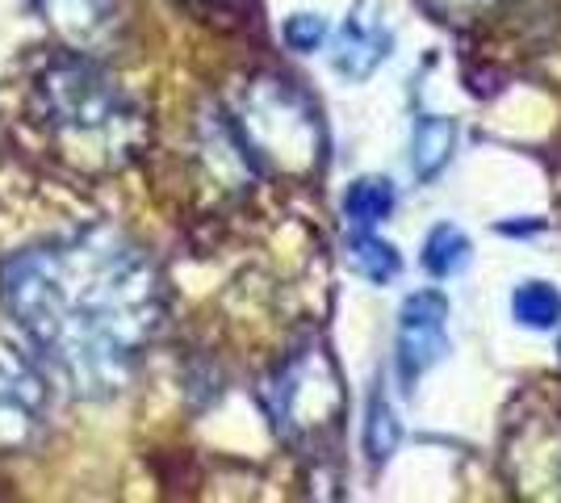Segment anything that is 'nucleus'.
Wrapping results in <instances>:
<instances>
[{
  "mask_svg": "<svg viewBox=\"0 0 561 503\" xmlns=\"http://www.w3.org/2000/svg\"><path fill=\"white\" fill-rule=\"evenodd\" d=\"M390 34H386V25L377 18V4H360V9H352V18L344 22L340 30V38H335V55H331V64H335V72L348 76V80H365V76L377 72V64L390 55Z\"/></svg>",
  "mask_w": 561,
  "mask_h": 503,
  "instance_id": "nucleus-8",
  "label": "nucleus"
},
{
  "mask_svg": "<svg viewBox=\"0 0 561 503\" xmlns=\"http://www.w3.org/2000/svg\"><path fill=\"white\" fill-rule=\"evenodd\" d=\"M260 176H310L323 160L319 110L285 76L248 80L227 110Z\"/></svg>",
  "mask_w": 561,
  "mask_h": 503,
  "instance_id": "nucleus-3",
  "label": "nucleus"
},
{
  "mask_svg": "<svg viewBox=\"0 0 561 503\" xmlns=\"http://www.w3.org/2000/svg\"><path fill=\"white\" fill-rule=\"evenodd\" d=\"M0 307L50 382L105 403L135 382L160 335L164 277L122 231L80 227L4 256Z\"/></svg>",
  "mask_w": 561,
  "mask_h": 503,
  "instance_id": "nucleus-1",
  "label": "nucleus"
},
{
  "mask_svg": "<svg viewBox=\"0 0 561 503\" xmlns=\"http://www.w3.org/2000/svg\"><path fill=\"white\" fill-rule=\"evenodd\" d=\"M512 315L515 323H524V328L549 332V328L561 323V294L549 282H524L512 294Z\"/></svg>",
  "mask_w": 561,
  "mask_h": 503,
  "instance_id": "nucleus-13",
  "label": "nucleus"
},
{
  "mask_svg": "<svg viewBox=\"0 0 561 503\" xmlns=\"http://www.w3.org/2000/svg\"><path fill=\"white\" fill-rule=\"evenodd\" d=\"M185 4H222V0H185Z\"/></svg>",
  "mask_w": 561,
  "mask_h": 503,
  "instance_id": "nucleus-17",
  "label": "nucleus"
},
{
  "mask_svg": "<svg viewBox=\"0 0 561 503\" xmlns=\"http://www.w3.org/2000/svg\"><path fill=\"white\" fill-rule=\"evenodd\" d=\"M344 256L348 264L374 286H390L398 273H402V256H398L394 243L377 240L369 227H356L348 240H344Z\"/></svg>",
  "mask_w": 561,
  "mask_h": 503,
  "instance_id": "nucleus-10",
  "label": "nucleus"
},
{
  "mask_svg": "<svg viewBox=\"0 0 561 503\" xmlns=\"http://www.w3.org/2000/svg\"><path fill=\"white\" fill-rule=\"evenodd\" d=\"M453 147H457V122L423 114L411 130V172L420 181H436L453 160Z\"/></svg>",
  "mask_w": 561,
  "mask_h": 503,
  "instance_id": "nucleus-9",
  "label": "nucleus"
},
{
  "mask_svg": "<svg viewBox=\"0 0 561 503\" xmlns=\"http://www.w3.org/2000/svg\"><path fill=\"white\" fill-rule=\"evenodd\" d=\"M30 9L71 50L101 55L117 38V0H30Z\"/></svg>",
  "mask_w": 561,
  "mask_h": 503,
  "instance_id": "nucleus-7",
  "label": "nucleus"
},
{
  "mask_svg": "<svg viewBox=\"0 0 561 503\" xmlns=\"http://www.w3.org/2000/svg\"><path fill=\"white\" fill-rule=\"evenodd\" d=\"M448 353V298L440 289H420L402 302L398 315V378L402 386L420 382L423 374Z\"/></svg>",
  "mask_w": 561,
  "mask_h": 503,
  "instance_id": "nucleus-6",
  "label": "nucleus"
},
{
  "mask_svg": "<svg viewBox=\"0 0 561 503\" xmlns=\"http://www.w3.org/2000/svg\"><path fill=\"white\" fill-rule=\"evenodd\" d=\"M473 256V243L461 227H453V222H440V227H432V236L423 240V268L436 277V282H448V277H457L461 268L469 264Z\"/></svg>",
  "mask_w": 561,
  "mask_h": 503,
  "instance_id": "nucleus-12",
  "label": "nucleus"
},
{
  "mask_svg": "<svg viewBox=\"0 0 561 503\" xmlns=\"http://www.w3.org/2000/svg\"><path fill=\"white\" fill-rule=\"evenodd\" d=\"M394 206L398 193L386 176H360L344 193V218H348L352 227H377V222H386V218L394 215Z\"/></svg>",
  "mask_w": 561,
  "mask_h": 503,
  "instance_id": "nucleus-11",
  "label": "nucleus"
},
{
  "mask_svg": "<svg viewBox=\"0 0 561 503\" xmlns=\"http://www.w3.org/2000/svg\"><path fill=\"white\" fill-rule=\"evenodd\" d=\"M268 408L285 441L294 445H323L340 432L344 420V386L328 348H302L277 369L268 386Z\"/></svg>",
  "mask_w": 561,
  "mask_h": 503,
  "instance_id": "nucleus-4",
  "label": "nucleus"
},
{
  "mask_svg": "<svg viewBox=\"0 0 561 503\" xmlns=\"http://www.w3.org/2000/svg\"><path fill=\"white\" fill-rule=\"evenodd\" d=\"M436 13H440V22H482V18H491L499 4H512V0H427Z\"/></svg>",
  "mask_w": 561,
  "mask_h": 503,
  "instance_id": "nucleus-16",
  "label": "nucleus"
},
{
  "mask_svg": "<svg viewBox=\"0 0 561 503\" xmlns=\"http://www.w3.org/2000/svg\"><path fill=\"white\" fill-rule=\"evenodd\" d=\"M50 424V374L0 340V454H25Z\"/></svg>",
  "mask_w": 561,
  "mask_h": 503,
  "instance_id": "nucleus-5",
  "label": "nucleus"
},
{
  "mask_svg": "<svg viewBox=\"0 0 561 503\" xmlns=\"http://www.w3.org/2000/svg\"><path fill=\"white\" fill-rule=\"evenodd\" d=\"M558 353H561V340H558Z\"/></svg>",
  "mask_w": 561,
  "mask_h": 503,
  "instance_id": "nucleus-18",
  "label": "nucleus"
},
{
  "mask_svg": "<svg viewBox=\"0 0 561 503\" xmlns=\"http://www.w3.org/2000/svg\"><path fill=\"white\" fill-rule=\"evenodd\" d=\"M34 139L76 176H114L147 151L142 101L89 50H50L25 84Z\"/></svg>",
  "mask_w": 561,
  "mask_h": 503,
  "instance_id": "nucleus-2",
  "label": "nucleus"
},
{
  "mask_svg": "<svg viewBox=\"0 0 561 503\" xmlns=\"http://www.w3.org/2000/svg\"><path fill=\"white\" fill-rule=\"evenodd\" d=\"M398 415L390 408V399L374 390V399H369V420H365V449H369V461L381 466V461H390V454L398 449Z\"/></svg>",
  "mask_w": 561,
  "mask_h": 503,
  "instance_id": "nucleus-14",
  "label": "nucleus"
},
{
  "mask_svg": "<svg viewBox=\"0 0 561 503\" xmlns=\"http://www.w3.org/2000/svg\"><path fill=\"white\" fill-rule=\"evenodd\" d=\"M280 34H285V47L289 50L310 55V50H319L323 43H328V22H323L319 13H294Z\"/></svg>",
  "mask_w": 561,
  "mask_h": 503,
  "instance_id": "nucleus-15",
  "label": "nucleus"
}]
</instances>
